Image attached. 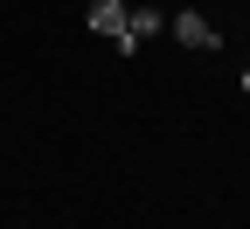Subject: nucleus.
Instances as JSON below:
<instances>
[{
	"label": "nucleus",
	"mask_w": 250,
	"mask_h": 229,
	"mask_svg": "<svg viewBox=\"0 0 250 229\" xmlns=\"http://www.w3.org/2000/svg\"><path fill=\"white\" fill-rule=\"evenodd\" d=\"M160 28H167V21H160V7H153V0H132V7H125V42H118V49L132 56V49H146L153 35H160Z\"/></svg>",
	"instance_id": "obj_1"
},
{
	"label": "nucleus",
	"mask_w": 250,
	"mask_h": 229,
	"mask_svg": "<svg viewBox=\"0 0 250 229\" xmlns=\"http://www.w3.org/2000/svg\"><path fill=\"white\" fill-rule=\"evenodd\" d=\"M125 7H132V0H90V35L125 42Z\"/></svg>",
	"instance_id": "obj_2"
},
{
	"label": "nucleus",
	"mask_w": 250,
	"mask_h": 229,
	"mask_svg": "<svg viewBox=\"0 0 250 229\" xmlns=\"http://www.w3.org/2000/svg\"><path fill=\"white\" fill-rule=\"evenodd\" d=\"M243 90H250V62H243Z\"/></svg>",
	"instance_id": "obj_4"
},
{
	"label": "nucleus",
	"mask_w": 250,
	"mask_h": 229,
	"mask_svg": "<svg viewBox=\"0 0 250 229\" xmlns=\"http://www.w3.org/2000/svg\"><path fill=\"white\" fill-rule=\"evenodd\" d=\"M174 42H181V49H215V28H208L202 14H174Z\"/></svg>",
	"instance_id": "obj_3"
}]
</instances>
